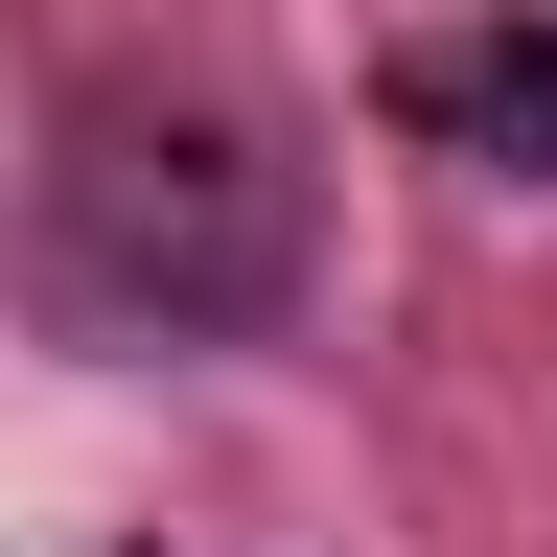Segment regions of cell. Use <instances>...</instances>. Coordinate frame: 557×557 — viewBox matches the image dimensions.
<instances>
[{"label": "cell", "instance_id": "obj_1", "mask_svg": "<svg viewBox=\"0 0 557 557\" xmlns=\"http://www.w3.org/2000/svg\"><path fill=\"white\" fill-rule=\"evenodd\" d=\"M47 256H70V302H116L163 348H256L302 302V163L233 116H116V139H70Z\"/></svg>", "mask_w": 557, "mask_h": 557}, {"label": "cell", "instance_id": "obj_2", "mask_svg": "<svg viewBox=\"0 0 557 557\" xmlns=\"http://www.w3.org/2000/svg\"><path fill=\"white\" fill-rule=\"evenodd\" d=\"M418 116H442L487 186H557V24H487V47H442V70H418Z\"/></svg>", "mask_w": 557, "mask_h": 557}]
</instances>
